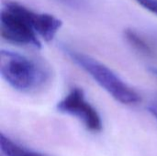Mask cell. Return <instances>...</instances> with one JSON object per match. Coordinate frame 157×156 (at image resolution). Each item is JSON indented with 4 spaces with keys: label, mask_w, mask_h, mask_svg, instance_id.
Returning a JSON list of instances; mask_svg holds the SVG:
<instances>
[{
    "label": "cell",
    "mask_w": 157,
    "mask_h": 156,
    "mask_svg": "<svg viewBox=\"0 0 157 156\" xmlns=\"http://www.w3.org/2000/svg\"><path fill=\"white\" fill-rule=\"evenodd\" d=\"M63 51L74 63L85 71L115 100L124 105H136L141 102V96L101 62L66 45L63 47Z\"/></svg>",
    "instance_id": "2"
},
{
    "label": "cell",
    "mask_w": 157,
    "mask_h": 156,
    "mask_svg": "<svg viewBox=\"0 0 157 156\" xmlns=\"http://www.w3.org/2000/svg\"><path fill=\"white\" fill-rule=\"evenodd\" d=\"M31 10L17 2H6L1 10V37L16 45L40 48L41 42L33 27Z\"/></svg>",
    "instance_id": "3"
},
{
    "label": "cell",
    "mask_w": 157,
    "mask_h": 156,
    "mask_svg": "<svg viewBox=\"0 0 157 156\" xmlns=\"http://www.w3.org/2000/svg\"><path fill=\"white\" fill-rule=\"evenodd\" d=\"M0 147L1 151L6 156H46L40 153L33 152L19 146L4 135V133L0 134Z\"/></svg>",
    "instance_id": "5"
},
{
    "label": "cell",
    "mask_w": 157,
    "mask_h": 156,
    "mask_svg": "<svg viewBox=\"0 0 157 156\" xmlns=\"http://www.w3.org/2000/svg\"><path fill=\"white\" fill-rule=\"evenodd\" d=\"M52 1L75 10L84 9L87 6V0H52Z\"/></svg>",
    "instance_id": "7"
},
{
    "label": "cell",
    "mask_w": 157,
    "mask_h": 156,
    "mask_svg": "<svg viewBox=\"0 0 157 156\" xmlns=\"http://www.w3.org/2000/svg\"><path fill=\"white\" fill-rule=\"evenodd\" d=\"M124 37L127 41L135 48L138 51L145 54V55H152L153 49L149 45V43L134 29H128L124 31Z\"/></svg>",
    "instance_id": "6"
},
{
    "label": "cell",
    "mask_w": 157,
    "mask_h": 156,
    "mask_svg": "<svg viewBox=\"0 0 157 156\" xmlns=\"http://www.w3.org/2000/svg\"><path fill=\"white\" fill-rule=\"evenodd\" d=\"M149 72H150L154 76H155L157 78V67H155V66L150 67V68H149Z\"/></svg>",
    "instance_id": "10"
},
{
    "label": "cell",
    "mask_w": 157,
    "mask_h": 156,
    "mask_svg": "<svg viewBox=\"0 0 157 156\" xmlns=\"http://www.w3.org/2000/svg\"><path fill=\"white\" fill-rule=\"evenodd\" d=\"M0 73L13 89L21 93L36 92L51 79V71L44 63L9 50L0 51Z\"/></svg>",
    "instance_id": "1"
},
{
    "label": "cell",
    "mask_w": 157,
    "mask_h": 156,
    "mask_svg": "<svg viewBox=\"0 0 157 156\" xmlns=\"http://www.w3.org/2000/svg\"><path fill=\"white\" fill-rule=\"evenodd\" d=\"M57 110L77 118L86 128L92 132L102 131V120L96 108L86 99L82 88L73 87L67 95L61 99L57 106Z\"/></svg>",
    "instance_id": "4"
},
{
    "label": "cell",
    "mask_w": 157,
    "mask_h": 156,
    "mask_svg": "<svg viewBox=\"0 0 157 156\" xmlns=\"http://www.w3.org/2000/svg\"><path fill=\"white\" fill-rule=\"evenodd\" d=\"M140 6L157 16V0H135Z\"/></svg>",
    "instance_id": "8"
},
{
    "label": "cell",
    "mask_w": 157,
    "mask_h": 156,
    "mask_svg": "<svg viewBox=\"0 0 157 156\" xmlns=\"http://www.w3.org/2000/svg\"><path fill=\"white\" fill-rule=\"evenodd\" d=\"M148 110H149V112L157 120V105L154 104V105L149 106L148 107Z\"/></svg>",
    "instance_id": "9"
}]
</instances>
